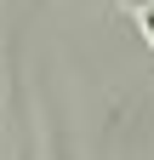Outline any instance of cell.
I'll use <instances>...</instances> for the list:
<instances>
[{
	"instance_id": "7a4b0ae2",
	"label": "cell",
	"mask_w": 154,
	"mask_h": 160,
	"mask_svg": "<svg viewBox=\"0 0 154 160\" xmlns=\"http://www.w3.org/2000/svg\"><path fill=\"white\" fill-rule=\"evenodd\" d=\"M131 6H154V0H131Z\"/></svg>"
},
{
	"instance_id": "6da1fadb",
	"label": "cell",
	"mask_w": 154,
	"mask_h": 160,
	"mask_svg": "<svg viewBox=\"0 0 154 160\" xmlns=\"http://www.w3.org/2000/svg\"><path fill=\"white\" fill-rule=\"evenodd\" d=\"M143 34H148V46H154V6H143Z\"/></svg>"
}]
</instances>
